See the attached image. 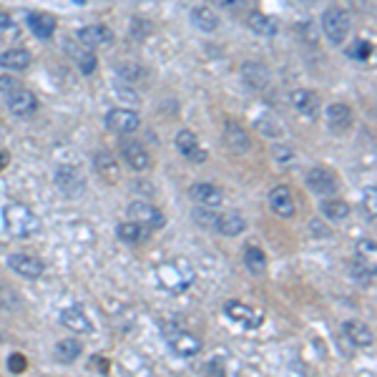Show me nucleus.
<instances>
[{
	"mask_svg": "<svg viewBox=\"0 0 377 377\" xmlns=\"http://www.w3.org/2000/svg\"><path fill=\"white\" fill-rule=\"evenodd\" d=\"M156 275H159V282L166 292H174V294H181L186 292L188 287L194 285L196 275H194V267L184 259H176V262H166L156 269Z\"/></svg>",
	"mask_w": 377,
	"mask_h": 377,
	"instance_id": "nucleus-1",
	"label": "nucleus"
},
{
	"mask_svg": "<svg viewBox=\"0 0 377 377\" xmlns=\"http://www.w3.org/2000/svg\"><path fill=\"white\" fill-rule=\"evenodd\" d=\"M3 219H6V227L11 229V234L20 237V239H28V237L40 232V219L25 204H8L3 209Z\"/></svg>",
	"mask_w": 377,
	"mask_h": 377,
	"instance_id": "nucleus-2",
	"label": "nucleus"
},
{
	"mask_svg": "<svg viewBox=\"0 0 377 377\" xmlns=\"http://www.w3.org/2000/svg\"><path fill=\"white\" fill-rule=\"evenodd\" d=\"M164 337L169 342V347L174 349V354H179V357H194V354L201 352V340L184 330L176 320L164 325Z\"/></svg>",
	"mask_w": 377,
	"mask_h": 377,
	"instance_id": "nucleus-3",
	"label": "nucleus"
},
{
	"mask_svg": "<svg viewBox=\"0 0 377 377\" xmlns=\"http://www.w3.org/2000/svg\"><path fill=\"white\" fill-rule=\"evenodd\" d=\"M322 30H325L327 40L332 43H342L352 30V18L342 8H327L322 13Z\"/></svg>",
	"mask_w": 377,
	"mask_h": 377,
	"instance_id": "nucleus-4",
	"label": "nucleus"
},
{
	"mask_svg": "<svg viewBox=\"0 0 377 377\" xmlns=\"http://www.w3.org/2000/svg\"><path fill=\"white\" fill-rule=\"evenodd\" d=\"M8 267H11L18 277H23V280H30V282L40 280L43 272H46L43 259L35 257V254H25V251H16V254H11V257H8Z\"/></svg>",
	"mask_w": 377,
	"mask_h": 377,
	"instance_id": "nucleus-5",
	"label": "nucleus"
},
{
	"mask_svg": "<svg viewBox=\"0 0 377 377\" xmlns=\"http://www.w3.org/2000/svg\"><path fill=\"white\" fill-rule=\"evenodd\" d=\"M3 96H6V106L13 116H30L38 111V98H35V93H30L28 88H23L20 83H18L16 88H11V91H6Z\"/></svg>",
	"mask_w": 377,
	"mask_h": 377,
	"instance_id": "nucleus-6",
	"label": "nucleus"
},
{
	"mask_svg": "<svg viewBox=\"0 0 377 377\" xmlns=\"http://www.w3.org/2000/svg\"><path fill=\"white\" fill-rule=\"evenodd\" d=\"M103 124L114 133H131L141 126V121H138L136 111H131V109H111L109 114H106V119H103Z\"/></svg>",
	"mask_w": 377,
	"mask_h": 377,
	"instance_id": "nucleus-7",
	"label": "nucleus"
},
{
	"mask_svg": "<svg viewBox=\"0 0 377 377\" xmlns=\"http://www.w3.org/2000/svg\"><path fill=\"white\" fill-rule=\"evenodd\" d=\"M304 184H307V188L312 191V194L317 196H330L337 191V179H335V174L330 172V169H309L307 176H304Z\"/></svg>",
	"mask_w": 377,
	"mask_h": 377,
	"instance_id": "nucleus-8",
	"label": "nucleus"
},
{
	"mask_svg": "<svg viewBox=\"0 0 377 377\" xmlns=\"http://www.w3.org/2000/svg\"><path fill=\"white\" fill-rule=\"evenodd\" d=\"M128 219H133V222L143 224V227L149 229H161L166 224V217L161 214V209H156L149 201H133L128 206Z\"/></svg>",
	"mask_w": 377,
	"mask_h": 377,
	"instance_id": "nucleus-9",
	"label": "nucleus"
},
{
	"mask_svg": "<svg viewBox=\"0 0 377 377\" xmlns=\"http://www.w3.org/2000/svg\"><path fill=\"white\" fill-rule=\"evenodd\" d=\"M224 314H227L229 320L239 322L241 327H249V330L262 325V314H259L254 307H249V304L237 302V299H229V302L224 304Z\"/></svg>",
	"mask_w": 377,
	"mask_h": 377,
	"instance_id": "nucleus-10",
	"label": "nucleus"
},
{
	"mask_svg": "<svg viewBox=\"0 0 377 377\" xmlns=\"http://www.w3.org/2000/svg\"><path fill=\"white\" fill-rule=\"evenodd\" d=\"M56 186L66 196H78L86 188V179H83V174L76 166H61L56 172Z\"/></svg>",
	"mask_w": 377,
	"mask_h": 377,
	"instance_id": "nucleus-11",
	"label": "nucleus"
},
{
	"mask_svg": "<svg viewBox=\"0 0 377 377\" xmlns=\"http://www.w3.org/2000/svg\"><path fill=\"white\" fill-rule=\"evenodd\" d=\"M76 40L86 48H98V46H109V43H114V33H111L109 25L96 23V25H86V28H80L78 35H76Z\"/></svg>",
	"mask_w": 377,
	"mask_h": 377,
	"instance_id": "nucleus-12",
	"label": "nucleus"
},
{
	"mask_svg": "<svg viewBox=\"0 0 377 377\" xmlns=\"http://www.w3.org/2000/svg\"><path fill=\"white\" fill-rule=\"evenodd\" d=\"M121 156L133 172H146L151 166V156L146 151V146H141L138 141H124L121 143Z\"/></svg>",
	"mask_w": 377,
	"mask_h": 377,
	"instance_id": "nucleus-13",
	"label": "nucleus"
},
{
	"mask_svg": "<svg viewBox=\"0 0 377 377\" xmlns=\"http://www.w3.org/2000/svg\"><path fill=\"white\" fill-rule=\"evenodd\" d=\"M176 149H179V154L184 156V159H188V161H194V164H201V161H206V151L199 146V138H196V133H191V131H179L176 133Z\"/></svg>",
	"mask_w": 377,
	"mask_h": 377,
	"instance_id": "nucleus-14",
	"label": "nucleus"
},
{
	"mask_svg": "<svg viewBox=\"0 0 377 377\" xmlns=\"http://www.w3.org/2000/svg\"><path fill=\"white\" fill-rule=\"evenodd\" d=\"M61 325L66 330L76 332V335H91L93 332V322L88 320V314L80 307H68L61 312Z\"/></svg>",
	"mask_w": 377,
	"mask_h": 377,
	"instance_id": "nucleus-15",
	"label": "nucleus"
},
{
	"mask_svg": "<svg viewBox=\"0 0 377 377\" xmlns=\"http://www.w3.org/2000/svg\"><path fill=\"white\" fill-rule=\"evenodd\" d=\"M246 28H249L254 35H259V38H275V35L280 33V23H277L275 18L267 16V13H259V11L246 16Z\"/></svg>",
	"mask_w": 377,
	"mask_h": 377,
	"instance_id": "nucleus-16",
	"label": "nucleus"
},
{
	"mask_svg": "<svg viewBox=\"0 0 377 377\" xmlns=\"http://www.w3.org/2000/svg\"><path fill=\"white\" fill-rule=\"evenodd\" d=\"M269 206H272V212L282 219H292L294 217V199H292V191L287 186H275L269 191Z\"/></svg>",
	"mask_w": 377,
	"mask_h": 377,
	"instance_id": "nucleus-17",
	"label": "nucleus"
},
{
	"mask_svg": "<svg viewBox=\"0 0 377 377\" xmlns=\"http://www.w3.org/2000/svg\"><path fill=\"white\" fill-rule=\"evenodd\" d=\"M191 199L196 201L199 206H222L224 204V191L217 186V184H206V181H199L191 186Z\"/></svg>",
	"mask_w": 377,
	"mask_h": 377,
	"instance_id": "nucleus-18",
	"label": "nucleus"
},
{
	"mask_svg": "<svg viewBox=\"0 0 377 377\" xmlns=\"http://www.w3.org/2000/svg\"><path fill=\"white\" fill-rule=\"evenodd\" d=\"M325 116L332 133H345L352 126V109L347 103H332V106H327Z\"/></svg>",
	"mask_w": 377,
	"mask_h": 377,
	"instance_id": "nucleus-19",
	"label": "nucleus"
},
{
	"mask_svg": "<svg viewBox=\"0 0 377 377\" xmlns=\"http://www.w3.org/2000/svg\"><path fill=\"white\" fill-rule=\"evenodd\" d=\"M342 332H345V337H347L354 347H370V345L375 342V335H372V330L360 320H347L342 325Z\"/></svg>",
	"mask_w": 377,
	"mask_h": 377,
	"instance_id": "nucleus-20",
	"label": "nucleus"
},
{
	"mask_svg": "<svg viewBox=\"0 0 377 377\" xmlns=\"http://www.w3.org/2000/svg\"><path fill=\"white\" fill-rule=\"evenodd\" d=\"M289 103L299 111V114L309 116V119H314L317 111H320V96H317L314 91H307V88H297V91H292Z\"/></svg>",
	"mask_w": 377,
	"mask_h": 377,
	"instance_id": "nucleus-21",
	"label": "nucleus"
},
{
	"mask_svg": "<svg viewBox=\"0 0 377 377\" xmlns=\"http://www.w3.org/2000/svg\"><path fill=\"white\" fill-rule=\"evenodd\" d=\"M224 143H227L234 154H244L251 146L249 133H246L239 124H234V121H227V124H224Z\"/></svg>",
	"mask_w": 377,
	"mask_h": 377,
	"instance_id": "nucleus-22",
	"label": "nucleus"
},
{
	"mask_svg": "<svg viewBox=\"0 0 377 377\" xmlns=\"http://www.w3.org/2000/svg\"><path fill=\"white\" fill-rule=\"evenodd\" d=\"M214 229H217L222 237H239L246 229V222L239 212H224V214H217Z\"/></svg>",
	"mask_w": 377,
	"mask_h": 377,
	"instance_id": "nucleus-23",
	"label": "nucleus"
},
{
	"mask_svg": "<svg viewBox=\"0 0 377 377\" xmlns=\"http://www.w3.org/2000/svg\"><path fill=\"white\" fill-rule=\"evenodd\" d=\"M66 51L71 53V58H73L76 63H78V68H80V73H86V76H91L93 71H96V66H98V61H96V56L91 53V48H86V46H80L78 40H68L66 43Z\"/></svg>",
	"mask_w": 377,
	"mask_h": 377,
	"instance_id": "nucleus-24",
	"label": "nucleus"
},
{
	"mask_svg": "<svg viewBox=\"0 0 377 377\" xmlns=\"http://www.w3.org/2000/svg\"><path fill=\"white\" fill-rule=\"evenodd\" d=\"M25 23H28L30 33L35 38H51L56 33V18L48 16V13H28L25 16Z\"/></svg>",
	"mask_w": 377,
	"mask_h": 377,
	"instance_id": "nucleus-25",
	"label": "nucleus"
},
{
	"mask_svg": "<svg viewBox=\"0 0 377 377\" xmlns=\"http://www.w3.org/2000/svg\"><path fill=\"white\" fill-rule=\"evenodd\" d=\"M241 73H244V83L254 91H262L269 86V68L264 63H244Z\"/></svg>",
	"mask_w": 377,
	"mask_h": 377,
	"instance_id": "nucleus-26",
	"label": "nucleus"
},
{
	"mask_svg": "<svg viewBox=\"0 0 377 377\" xmlns=\"http://www.w3.org/2000/svg\"><path fill=\"white\" fill-rule=\"evenodd\" d=\"M93 166H96V174H101V179H106V181L116 184L121 179L119 164H116L114 154H109V151H96L93 154Z\"/></svg>",
	"mask_w": 377,
	"mask_h": 377,
	"instance_id": "nucleus-27",
	"label": "nucleus"
},
{
	"mask_svg": "<svg viewBox=\"0 0 377 377\" xmlns=\"http://www.w3.org/2000/svg\"><path fill=\"white\" fill-rule=\"evenodd\" d=\"M149 227H143V224L138 222H126V224H119V229H116V234H119L121 241H126V244H143V241L149 239Z\"/></svg>",
	"mask_w": 377,
	"mask_h": 377,
	"instance_id": "nucleus-28",
	"label": "nucleus"
},
{
	"mask_svg": "<svg viewBox=\"0 0 377 377\" xmlns=\"http://www.w3.org/2000/svg\"><path fill=\"white\" fill-rule=\"evenodd\" d=\"M30 66V53L25 48H8L0 53V68L6 71H25Z\"/></svg>",
	"mask_w": 377,
	"mask_h": 377,
	"instance_id": "nucleus-29",
	"label": "nucleus"
},
{
	"mask_svg": "<svg viewBox=\"0 0 377 377\" xmlns=\"http://www.w3.org/2000/svg\"><path fill=\"white\" fill-rule=\"evenodd\" d=\"M80 354H83V345L73 337H66L56 345V360L63 362V365H73Z\"/></svg>",
	"mask_w": 377,
	"mask_h": 377,
	"instance_id": "nucleus-30",
	"label": "nucleus"
},
{
	"mask_svg": "<svg viewBox=\"0 0 377 377\" xmlns=\"http://www.w3.org/2000/svg\"><path fill=\"white\" fill-rule=\"evenodd\" d=\"M244 267L249 275L254 277H262L264 272H267V254H264L259 246H246L244 249Z\"/></svg>",
	"mask_w": 377,
	"mask_h": 377,
	"instance_id": "nucleus-31",
	"label": "nucleus"
},
{
	"mask_svg": "<svg viewBox=\"0 0 377 377\" xmlns=\"http://www.w3.org/2000/svg\"><path fill=\"white\" fill-rule=\"evenodd\" d=\"M347 275L349 280H354L357 285L367 287L372 285V280H375V267H367V259H352V262L347 264Z\"/></svg>",
	"mask_w": 377,
	"mask_h": 377,
	"instance_id": "nucleus-32",
	"label": "nucleus"
},
{
	"mask_svg": "<svg viewBox=\"0 0 377 377\" xmlns=\"http://www.w3.org/2000/svg\"><path fill=\"white\" fill-rule=\"evenodd\" d=\"M191 23L199 30H204V33H214L219 28V18L217 13H212L206 6H199L191 11Z\"/></svg>",
	"mask_w": 377,
	"mask_h": 377,
	"instance_id": "nucleus-33",
	"label": "nucleus"
},
{
	"mask_svg": "<svg viewBox=\"0 0 377 377\" xmlns=\"http://www.w3.org/2000/svg\"><path fill=\"white\" fill-rule=\"evenodd\" d=\"M320 212L325 214V219L330 222H345L349 217V206L340 199H325L320 204Z\"/></svg>",
	"mask_w": 377,
	"mask_h": 377,
	"instance_id": "nucleus-34",
	"label": "nucleus"
},
{
	"mask_svg": "<svg viewBox=\"0 0 377 377\" xmlns=\"http://www.w3.org/2000/svg\"><path fill=\"white\" fill-rule=\"evenodd\" d=\"M372 51H375V46L370 40H354L352 46L347 48V56L354 58V61H367L372 56Z\"/></svg>",
	"mask_w": 377,
	"mask_h": 377,
	"instance_id": "nucleus-35",
	"label": "nucleus"
},
{
	"mask_svg": "<svg viewBox=\"0 0 377 377\" xmlns=\"http://www.w3.org/2000/svg\"><path fill=\"white\" fill-rule=\"evenodd\" d=\"M191 217H194V222L199 224V227L214 229V222H217V214L212 212V206H196L194 212H191Z\"/></svg>",
	"mask_w": 377,
	"mask_h": 377,
	"instance_id": "nucleus-36",
	"label": "nucleus"
},
{
	"mask_svg": "<svg viewBox=\"0 0 377 377\" xmlns=\"http://www.w3.org/2000/svg\"><path fill=\"white\" fill-rule=\"evenodd\" d=\"M119 76L126 80H138V78H146V68L143 66H138V63H121L119 66Z\"/></svg>",
	"mask_w": 377,
	"mask_h": 377,
	"instance_id": "nucleus-37",
	"label": "nucleus"
},
{
	"mask_svg": "<svg viewBox=\"0 0 377 377\" xmlns=\"http://www.w3.org/2000/svg\"><path fill=\"white\" fill-rule=\"evenodd\" d=\"M254 126H257V131L264 133V136H282V126L275 124L269 116H267V121H257Z\"/></svg>",
	"mask_w": 377,
	"mask_h": 377,
	"instance_id": "nucleus-38",
	"label": "nucleus"
},
{
	"mask_svg": "<svg viewBox=\"0 0 377 377\" xmlns=\"http://www.w3.org/2000/svg\"><path fill=\"white\" fill-rule=\"evenodd\" d=\"M8 370H11L13 375H20V372L28 370V360H25V354L13 352V354H11V360H8Z\"/></svg>",
	"mask_w": 377,
	"mask_h": 377,
	"instance_id": "nucleus-39",
	"label": "nucleus"
},
{
	"mask_svg": "<svg viewBox=\"0 0 377 377\" xmlns=\"http://www.w3.org/2000/svg\"><path fill=\"white\" fill-rule=\"evenodd\" d=\"M88 367H91L93 372H98V375H106V372L111 370V362L106 360V354H93Z\"/></svg>",
	"mask_w": 377,
	"mask_h": 377,
	"instance_id": "nucleus-40",
	"label": "nucleus"
},
{
	"mask_svg": "<svg viewBox=\"0 0 377 377\" xmlns=\"http://www.w3.org/2000/svg\"><path fill=\"white\" fill-rule=\"evenodd\" d=\"M357 254H360V259H367L375 254V241L372 239H360L357 241Z\"/></svg>",
	"mask_w": 377,
	"mask_h": 377,
	"instance_id": "nucleus-41",
	"label": "nucleus"
},
{
	"mask_svg": "<svg viewBox=\"0 0 377 377\" xmlns=\"http://www.w3.org/2000/svg\"><path fill=\"white\" fill-rule=\"evenodd\" d=\"M365 206H370V222H375V212H377V206H375V201H377V196H375V186H370L365 191Z\"/></svg>",
	"mask_w": 377,
	"mask_h": 377,
	"instance_id": "nucleus-42",
	"label": "nucleus"
},
{
	"mask_svg": "<svg viewBox=\"0 0 377 377\" xmlns=\"http://www.w3.org/2000/svg\"><path fill=\"white\" fill-rule=\"evenodd\" d=\"M151 30V25L149 23H141V20H133V38H146V35H151L149 33Z\"/></svg>",
	"mask_w": 377,
	"mask_h": 377,
	"instance_id": "nucleus-43",
	"label": "nucleus"
},
{
	"mask_svg": "<svg viewBox=\"0 0 377 377\" xmlns=\"http://www.w3.org/2000/svg\"><path fill=\"white\" fill-rule=\"evenodd\" d=\"M272 154H275V159H280V161H292V154H294V151H292L289 146H275Z\"/></svg>",
	"mask_w": 377,
	"mask_h": 377,
	"instance_id": "nucleus-44",
	"label": "nucleus"
},
{
	"mask_svg": "<svg viewBox=\"0 0 377 377\" xmlns=\"http://www.w3.org/2000/svg\"><path fill=\"white\" fill-rule=\"evenodd\" d=\"M214 6L219 8H227V11H234V8H241L244 6V0H212Z\"/></svg>",
	"mask_w": 377,
	"mask_h": 377,
	"instance_id": "nucleus-45",
	"label": "nucleus"
},
{
	"mask_svg": "<svg viewBox=\"0 0 377 377\" xmlns=\"http://www.w3.org/2000/svg\"><path fill=\"white\" fill-rule=\"evenodd\" d=\"M18 86V80H13L11 76H0V93H6L11 91V88Z\"/></svg>",
	"mask_w": 377,
	"mask_h": 377,
	"instance_id": "nucleus-46",
	"label": "nucleus"
},
{
	"mask_svg": "<svg viewBox=\"0 0 377 377\" xmlns=\"http://www.w3.org/2000/svg\"><path fill=\"white\" fill-rule=\"evenodd\" d=\"M8 164H11V151H3V149H0V172H3V169H6Z\"/></svg>",
	"mask_w": 377,
	"mask_h": 377,
	"instance_id": "nucleus-47",
	"label": "nucleus"
},
{
	"mask_svg": "<svg viewBox=\"0 0 377 377\" xmlns=\"http://www.w3.org/2000/svg\"><path fill=\"white\" fill-rule=\"evenodd\" d=\"M8 25H11V18L6 13H0V28H8Z\"/></svg>",
	"mask_w": 377,
	"mask_h": 377,
	"instance_id": "nucleus-48",
	"label": "nucleus"
}]
</instances>
